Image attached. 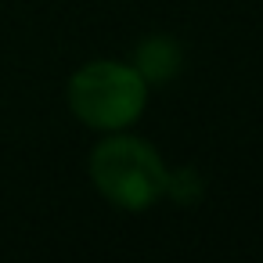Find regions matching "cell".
I'll return each mask as SVG.
<instances>
[{
  "label": "cell",
  "mask_w": 263,
  "mask_h": 263,
  "mask_svg": "<svg viewBox=\"0 0 263 263\" xmlns=\"http://www.w3.org/2000/svg\"><path fill=\"white\" fill-rule=\"evenodd\" d=\"M87 177L98 198H105L119 213L137 216L166 198L170 162L148 137L134 130H119V134H101V141L90 148Z\"/></svg>",
  "instance_id": "1"
},
{
  "label": "cell",
  "mask_w": 263,
  "mask_h": 263,
  "mask_svg": "<svg viewBox=\"0 0 263 263\" xmlns=\"http://www.w3.org/2000/svg\"><path fill=\"white\" fill-rule=\"evenodd\" d=\"M205 195V177L195 170V166H170V177H166V198L162 202H173L180 209H191L198 205Z\"/></svg>",
  "instance_id": "4"
},
{
  "label": "cell",
  "mask_w": 263,
  "mask_h": 263,
  "mask_svg": "<svg viewBox=\"0 0 263 263\" xmlns=\"http://www.w3.org/2000/svg\"><path fill=\"white\" fill-rule=\"evenodd\" d=\"M126 62H130V65L141 72V80L155 90V87L173 83V80L184 72V44H180L177 36H170V33H148V36H141V40L134 44V51H130Z\"/></svg>",
  "instance_id": "3"
},
{
  "label": "cell",
  "mask_w": 263,
  "mask_h": 263,
  "mask_svg": "<svg viewBox=\"0 0 263 263\" xmlns=\"http://www.w3.org/2000/svg\"><path fill=\"white\" fill-rule=\"evenodd\" d=\"M152 87L126 58H90L65 83V105L72 119L94 134L134 130L148 112Z\"/></svg>",
  "instance_id": "2"
}]
</instances>
